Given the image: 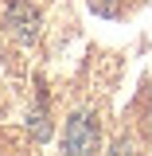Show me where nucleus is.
<instances>
[{"mask_svg": "<svg viewBox=\"0 0 152 156\" xmlns=\"http://www.w3.org/2000/svg\"><path fill=\"white\" fill-rule=\"evenodd\" d=\"M8 27L16 31V39L31 43L35 31H39V12L27 4V0H16V4H8Z\"/></svg>", "mask_w": 152, "mask_h": 156, "instance_id": "1", "label": "nucleus"}, {"mask_svg": "<svg viewBox=\"0 0 152 156\" xmlns=\"http://www.w3.org/2000/svg\"><path fill=\"white\" fill-rule=\"evenodd\" d=\"M62 148H66L70 156H86L90 148H94V125H90V117H74V121L66 125Z\"/></svg>", "mask_w": 152, "mask_h": 156, "instance_id": "2", "label": "nucleus"}]
</instances>
